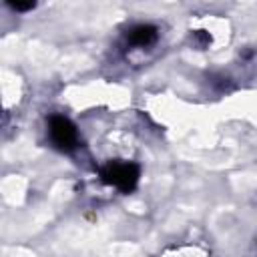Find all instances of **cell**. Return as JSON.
I'll return each instance as SVG.
<instances>
[{
  "label": "cell",
  "instance_id": "obj_1",
  "mask_svg": "<svg viewBox=\"0 0 257 257\" xmlns=\"http://www.w3.org/2000/svg\"><path fill=\"white\" fill-rule=\"evenodd\" d=\"M141 177V169L135 163H122V161H110L100 169V179L106 185L116 187L122 193H131Z\"/></svg>",
  "mask_w": 257,
  "mask_h": 257
},
{
  "label": "cell",
  "instance_id": "obj_2",
  "mask_svg": "<svg viewBox=\"0 0 257 257\" xmlns=\"http://www.w3.org/2000/svg\"><path fill=\"white\" fill-rule=\"evenodd\" d=\"M48 133H50L52 145L58 151H64V153L72 151L76 147V143H78L76 126L66 116H60V114L50 116V120H48Z\"/></svg>",
  "mask_w": 257,
  "mask_h": 257
},
{
  "label": "cell",
  "instance_id": "obj_3",
  "mask_svg": "<svg viewBox=\"0 0 257 257\" xmlns=\"http://www.w3.org/2000/svg\"><path fill=\"white\" fill-rule=\"evenodd\" d=\"M157 40V28L151 24H139L128 32V42L135 46H149Z\"/></svg>",
  "mask_w": 257,
  "mask_h": 257
},
{
  "label": "cell",
  "instance_id": "obj_4",
  "mask_svg": "<svg viewBox=\"0 0 257 257\" xmlns=\"http://www.w3.org/2000/svg\"><path fill=\"white\" fill-rule=\"evenodd\" d=\"M8 6L18 10V12H26V10H32L36 4L34 2H12V0H8Z\"/></svg>",
  "mask_w": 257,
  "mask_h": 257
},
{
  "label": "cell",
  "instance_id": "obj_5",
  "mask_svg": "<svg viewBox=\"0 0 257 257\" xmlns=\"http://www.w3.org/2000/svg\"><path fill=\"white\" fill-rule=\"evenodd\" d=\"M193 36H195V40H199V46H201V48H205V46L211 42V36L205 34V30H197Z\"/></svg>",
  "mask_w": 257,
  "mask_h": 257
}]
</instances>
